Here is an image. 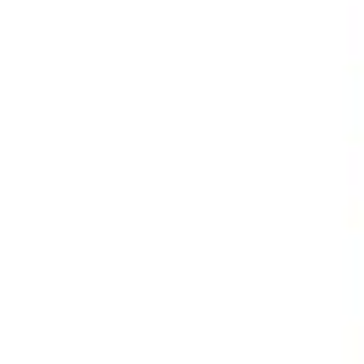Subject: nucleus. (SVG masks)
Returning <instances> with one entry per match:
<instances>
[]
</instances>
